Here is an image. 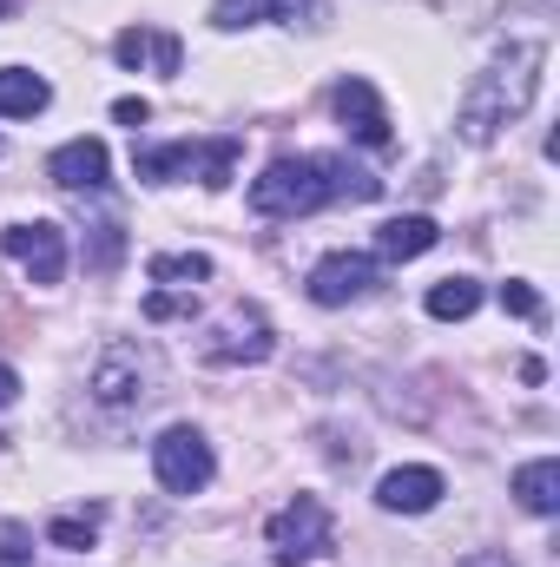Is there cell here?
<instances>
[{
    "label": "cell",
    "instance_id": "1",
    "mask_svg": "<svg viewBox=\"0 0 560 567\" xmlns=\"http://www.w3.org/2000/svg\"><path fill=\"white\" fill-rule=\"evenodd\" d=\"M383 178H370L350 158H271L265 178H251V212L258 218H303L330 198H376Z\"/></svg>",
    "mask_w": 560,
    "mask_h": 567
},
{
    "label": "cell",
    "instance_id": "2",
    "mask_svg": "<svg viewBox=\"0 0 560 567\" xmlns=\"http://www.w3.org/2000/svg\"><path fill=\"white\" fill-rule=\"evenodd\" d=\"M541 60H548V47H541V40H515V47H508L481 80H475V93L462 100V140L488 145L501 126H515V120L528 113L535 86H541Z\"/></svg>",
    "mask_w": 560,
    "mask_h": 567
},
{
    "label": "cell",
    "instance_id": "3",
    "mask_svg": "<svg viewBox=\"0 0 560 567\" xmlns=\"http://www.w3.org/2000/svg\"><path fill=\"white\" fill-rule=\"evenodd\" d=\"M330 542H336V528H330V508H323L317 495H297L290 508H278V515H271V555H278L283 567L317 561Z\"/></svg>",
    "mask_w": 560,
    "mask_h": 567
},
{
    "label": "cell",
    "instance_id": "4",
    "mask_svg": "<svg viewBox=\"0 0 560 567\" xmlns=\"http://www.w3.org/2000/svg\"><path fill=\"white\" fill-rule=\"evenodd\" d=\"M152 468H158V482H165L172 495H198V488L211 482V442L185 423L165 429V435L152 442Z\"/></svg>",
    "mask_w": 560,
    "mask_h": 567
},
{
    "label": "cell",
    "instance_id": "5",
    "mask_svg": "<svg viewBox=\"0 0 560 567\" xmlns=\"http://www.w3.org/2000/svg\"><path fill=\"white\" fill-rule=\"evenodd\" d=\"M376 290H383V265L363 258V251H330V258L310 271V297H317L323 310H336V303H363V297H376Z\"/></svg>",
    "mask_w": 560,
    "mask_h": 567
},
{
    "label": "cell",
    "instance_id": "6",
    "mask_svg": "<svg viewBox=\"0 0 560 567\" xmlns=\"http://www.w3.org/2000/svg\"><path fill=\"white\" fill-rule=\"evenodd\" d=\"M330 106H336L343 133H350L356 145H370V152H390V145H396V133H390V113H383V100H376V86H370V80H336Z\"/></svg>",
    "mask_w": 560,
    "mask_h": 567
},
{
    "label": "cell",
    "instance_id": "7",
    "mask_svg": "<svg viewBox=\"0 0 560 567\" xmlns=\"http://www.w3.org/2000/svg\"><path fill=\"white\" fill-rule=\"evenodd\" d=\"M0 245H7V258H13L33 284H60V271H66V238H60V225H46V218L13 225Z\"/></svg>",
    "mask_w": 560,
    "mask_h": 567
},
{
    "label": "cell",
    "instance_id": "8",
    "mask_svg": "<svg viewBox=\"0 0 560 567\" xmlns=\"http://www.w3.org/2000/svg\"><path fill=\"white\" fill-rule=\"evenodd\" d=\"M265 357H271V323L245 303L205 337V363H265Z\"/></svg>",
    "mask_w": 560,
    "mask_h": 567
},
{
    "label": "cell",
    "instance_id": "9",
    "mask_svg": "<svg viewBox=\"0 0 560 567\" xmlns=\"http://www.w3.org/2000/svg\"><path fill=\"white\" fill-rule=\"evenodd\" d=\"M93 396L106 403V410H126V403H139L145 396V363L133 343H113L106 357H100V370H93Z\"/></svg>",
    "mask_w": 560,
    "mask_h": 567
},
{
    "label": "cell",
    "instance_id": "10",
    "mask_svg": "<svg viewBox=\"0 0 560 567\" xmlns=\"http://www.w3.org/2000/svg\"><path fill=\"white\" fill-rule=\"evenodd\" d=\"M376 502H383L390 515H428V508L442 502V475H435V468H390V475L376 482Z\"/></svg>",
    "mask_w": 560,
    "mask_h": 567
},
{
    "label": "cell",
    "instance_id": "11",
    "mask_svg": "<svg viewBox=\"0 0 560 567\" xmlns=\"http://www.w3.org/2000/svg\"><path fill=\"white\" fill-rule=\"evenodd\" d=\"M46 178H53V185H66V192H100V185H106V145H100V140L60 145V152L46 158Z\"/></svg>",
    "mask_w": 560,
    "mask_h": 567
},
{
    "label": "cell",
    "instance_id": "12",
    "mask_svg": "<svg viewBox=\"0 0 560 567\" xmlns=\"http://www.w3.org/2000/svg\"><path fill=\"white\" fill-rule=\"evenodd\" d=\"M435 218H422V212H409V218H390V225H376V251L390 258V265H409V258H422V251H435Z\"/></svg>",
    "mask_w": 560,
    "mask_h": 567
},
{
    "label": "cell",
    "instance_id": "13",
    "mask_svg": "<svg viewBox=\"0 0 560 567\" xmlns=\"http://www.w3.org/2000/svg\"><path fill=\"white\" fill-rule=\"evenodd\" d=\"M113 53H120V66H145V60H152L158 73H178V60H185L172 33H145V27H126V33L113 40Z\"/></svg>",
    "mask_w": 560,
    "mask_h": 567
},
{
    "label": "cell",
    "instance_id": "14",
    "mask_svg": "<svg viewBox=\"0 0 560 567\" xmlns=\"http://www.w3.org/2000/svg\"><path fill=\"white\" fill-rule=\"evenodd\" d=\"M46 100H53V93H46L40 73H27V66H0V120H33Z\"/></svg>",
    "mask_w": 560,
    "mask_h": 567
},
{
    "label": "cell",
    "instance_id": "15",
    "mask_svg": "<svg viewBox=\"0 0 560 567\" xmlns=\"http://www.w3.org/2000/svg\"><path fill=\"white\" fill-rule=\"evenodd\" d=\"M515 495H521V508H528V515H554V508H560V462H554V455H541V462L515 468Z\"/></svg>",
    "mask_w": 560,
    "mask_h": 567
},
{
    "label": "cell",
    "instance_id": "16",
    "mask_svg": "<svg viewBox=\"0 0 560 567\" xmlns=\"http://www.w3.org/2000/svg\"><path fill=\"white\" fill-rule=\"evenodd\" d=\"M198 165V145L178 140V145H139L133 152V172H139L145 185H165V178H178V172H191Z\"/></svg>",
    "mask_w": 560,
    "mask_h": 567
},
{
    "label": "cell",
    "instance_id": "17",
    "mask_svg": "<svg viewBox=\"0 0 560 567\" xmlns=\"http://www.w3.org/2000/svg\"><path fill=\"white\" fill-rule=\"evenodd\" d=\"M475 303H481V284L475 278H442L435 290H428V317H442V323L475 317Z\"/></svg>",
    "mask_w": 560,
    "mask_h": 567
},
{
    "label": "cell",
    "instance_id": "18",
    "mask_svg": "<svg viewBox=\"0 0 560 567\" xmlns=\"http://www.w3.org/2000/svg\"><path fill=\"white\" fill-rule=\"evenodd\" d=\"M93 535H100V508H86V515H60V522L46 528V542H53V548H66V555L93 548Z\"/></svg>",
    "mask_w": 560,
    "mask_h": 567
},
{
    "label": "cell",
    "instance_id": "19",
    "mask_svg": "<svg viewBox=\"0 0 560 567\" xmlns=\"http://www.w3.org/2000/svg\"><path fill=\"white\" fill-rule=\"evenodd\" d=\"M152 278H158V284H205V278H211V258H205V251H178V258H152Z\"/></svg>",
    "mask_w": 560,
    "mask_h": 567
},
{
    "label": "cell",
    "instance_id": "20",
    "mask_svg": "<svg viewBox=\"0 0 560 567\" xmlns=\"http://www.w3.org/2000/svg\"><path fill=\"white\" fill-rule=\"evenodd\" d=\"M231 172H238V140H218V145H198V178L218 192V185H231Z\"/></svg>",
    "mask_w": 560,
    "mask_h": 567
},
{
    "label": "cell",
    "instance_id": "21",
    "mask_svg": "<svg viewBox=\"0 0 560 567\" xmlns=\"http://www.w3.org/2000/svg\"><path fill=\"white\" fill-rule=\"evenodd\" d=\"M120 251H126L120 225H113V218H106V225H93V271H113V265H120Z\"/></svg>",
    "mask_w": 560,
    "mask_h": 567
},
{
    "label": "cell",
    "instance_id": "22",
    "mask_svg": "<svg viewBox=\"0 0 560 567\" xmlns=\"http://www.w3.org/2000/svg\"><path fill=\"white\" fill-rule=\"evenodd\" d=\"M501 310H515V317H541V297H535V284L508 278V284H501Z\"/></svg>",
    "mask_w": 560,
    "mask_h": 567
},
{
    "label": "cell",
    "instance_id": "23",
    "mask_svg": "<svg viewBox=\"0 0 560 567\" xmlns=\"http://www.w3.org/2000/svg\"><path fill=\"white\" fill-rule=\"evenodd\" d=\"M211 20H218V27H251V20H258V0H218Z\"/></svg>",
    "mask_w": 560,
    "mask_h": 567
},
{
    "label": "cell",
    "instance_id": "24",
    "mask_svg": "<svg viewBox=\"0 0 560 567\" xmlns=\"http://www.w3.org/2000/svg\"><path fill=\"white\" fill-rule=\"evenodd\" d=\"M145 317H152V323H165V317H191V297H165V290H158V297H145Z\"/></svg>",
    "mask_w": 560,
    "mask_h": 567
},
{
    "label": "cell",
    "instance_id": "25",
    "mask_svg": "<svg viewBox=\"0 0 560 567\" xmlns=\"http://www.w3.org/2000/svg\"><path fill=\"white\" fill-rule=\"evenodd\" d=\"M113 120H120V126H133V133H139L145 120H152V106H145V100H120V106H113Z\"/></svg>",
    "mask_w": 560,
    "mask_h": 567
},
{
    "label": "cell",
    "instance_id": "26",
    "mask_svg": "<svg viewBox=\"0 0 560 567\" xmlns=\"http://www.w3.org/2000/svg\"><path fill=\"white\" fill-rule=\"evenodd\" d=\"M265 7H271V20H283V27H297L310 13V0H265Z\"/></svg>",
    "mask_w": 560,
    "mask_h": 567
},
{
    "label": "cell",
    "instance_id": "27",
    "mask_svg": "<svg viewBox=\"0 0 560 567\" xmlns=\"http://www.w3.org/2000/svg\"><path fill=\"white\" fill-rule=\"evenodd\" d=\"M13 396H20V377H13V370H7V363H0V410H7V403H13Z\"/></svg>",
    "mask_w": 560,
    "mask_h": 567
},
{
    "label": "cell",
    "instance_id": "28",
    "mask_svg": "<svg viewBox=\"0 0 560 567\" xmlns=\"http://www.w3.org/2000/svg\"><path fill=\"white\" fill-rule=\"evenodd\" d=\"M0 13H13V0H0Z\"/></svg>",
    "mask_w": 560,
    "mask_h": 567
}]
</instances>
